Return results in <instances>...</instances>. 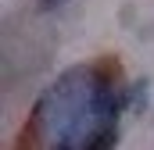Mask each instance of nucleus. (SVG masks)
<instances>
[{
    "mask_svg": "<svg viewBox=\"0 0 154 150\" xmlns=\"http://www.w3.org/2000/svg\"><path fill=\"white\" fill-rule=\"evenodd\" d=\"M125 93H118V61L104 57L65 72L36 104L32 125L50 147L104 150L118 143V114Z\"/></svg>",
    "mask_w": 154,
    "mask_h": 150,
    "instance_id": "f257e3e1",
    "label": "nucleus"
},
{
    "mask_svg": "<svg viewBox=\"0 0 154 150\" xmlns=\"http://www.w3.org/2000/svg\"><path fill=\"white\" fill-rule=\"evenodd\" d=\"M143 104H147V79L143 82H133V89L125 93V107L129 111H143Z\"/></svg>",
    "mask_w": 154,
    "mask_h": 150,
    "instance_id": "f03ea898",
    "label": "nucleus"
},
{
    "mask_svg": "<svg viewBox=\"0 0 154 150\" xmlns=\"http://www.w3.org/2000/svg\"><path fill=\"white\" fill-rule=\"evenodd\" d=\"M61 4H68V0H39V11H54V7H61Z\"/></svg>",
    "mask_w": 154,
    "mask_h": 150,
    "instance_id": "7ed1b4c3",
    "label": "nucleus"
}]
</instances>
